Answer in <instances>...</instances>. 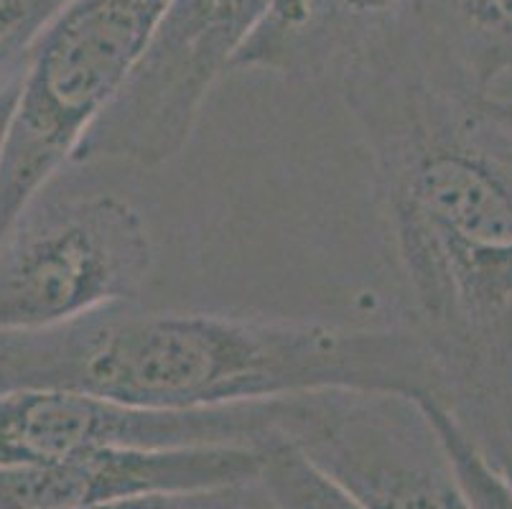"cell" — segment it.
Masks as SVG:
<instances>
[{
    "instance_id": "3957f363",
    "label": "cell",
    "mask_w": 512,
    "mask_h": 509,
    "mask_svg": "<svg viewBox=\"0 0 512 509\" xmlns=\"http://www.w3.org/2000/svg\"><path fill=\"white\" fill-rule=\"evenodd\" d=\"M166 6L169 0H67L46 23L0 143V240L123 90Z\"/></svg>"
},
{
    "instance_id": "5b68a950",
    "label": "cell",
    "mask_w": 512,
    "mask_h": 509,
    "mask_svg": "<svg viewBox=\"0 0 512 509\" xmlns=\"http://www.w3.org/2000/svg\"><path fill=\"white\" fill-rule=\"evenodd\" d=\"M276 0H169L141 62L95 120L69 166H164L189 143L204 100Z\"/></svg>"
},
{
    "instance_id": "52a82bcc",
    "label": "cell",
    "mask_w": 512,
    "mask_h": 509,
    "mask_svg": "<svg viewBox=\"0 0 512 509\" xmlns=\"http://www.w3.org/2000/svg\"><path fill=\"white\" fill-rule=\"evenodd\" d=\"M293 446L365 509H474L421 398L321 392Z\"/></svg>"
},
{
    "instance_id": "8992f818",
    "label": "cell",
    "mask_w": 512,
    "mask_h": 509,
    "mask_svg": "<svg viewBox=\"0 0 512 509\" xmlns=\"http://www.w3.org/2000/svg\"><path fill=\"white\" fill-rule=\"evenodd\" d=\"M316 395L202 410H148L90 392H0V469L79 459L107 448H207L299 443Z\"/></svg>"
},
{
    "instance_id": "ba28073f",
    "label": "cell",
    "mask_w": 512,
    "mask_h": 509,
    "mask_svg": "<svg viewBox=\"0 0 512 509\" xmlns=\"http://www.w3.org/2000/svg\"><path fill=\"white\" fill-rule=\"evenodd\" d=\"M416 62L418 0H276L232 72L276 74L342 95Z\"/></svg>"
},
{
    "instance_id": "4fadbf2b",
    "label": "cell",
    "mask_w": 512,
    "mask_h": 509,
    "mask_svg": "<svg viewBox=\"0 0 512 509\" xmlns=\"http://www.w3.org/2000/svg\"><path fill=\"white\" fill-rule=\"evenodd\" d=\"M92 509H278V504L258 474L214 487L141 494Z\"/></svg>"
},
{
    "instance_id": "9a60e30c",
    "label": "cell",
    "mask_w": 512,
    "mask_h": 509,
    "mask_svg": "<svg viewBox=\"0 0 512 509\" xmlns=\"http://www.w3.org/2000/svg\"><path fill=\"white\" fill-rule=\"evenodd\" d=\"M487 110H490V115L495 118V123L500 125L502 135L507 138V143H510V151H512V102H507V105H484Z\"/></svg>"
},
{
    "instance_id": "7a4b0ae2",
    "label": "cell",
    "mask_w": 512,
    "mask_h": 509,
    "mask_svg": "<svg viewBox=\"0 0 512 509\" xmlns=\"http://www.w3.org/2000/svg\"><path fill=\"white\" fill-rule=\"evenodd\" d=\"M74 390L148 410H202L321 392H395L444 405L411 326L138 311L0 331V392Z\"/></svg>"
},
{
    "instance_id": "6da1fadb",
    "label": "cell",
    "mask_w": 512,
    "mask_h": 509,
    "mask_svg": "<svg viewBox=\"0 0 512 509\" xmlns=\"http://www.w3.org/2000/svg\"><path fill=\"white\" fill-rule=\"evenodd\" d=\"M362 130L408 324L444 408L512 482V151L423 62L339 95Z\"/></svg>"
},
{
    "instance_id": "9c48e42d",
    "label": "cell",
    "mask_w": 512,
    "mask_h": 509,
    "mask_svg": "<svg viewBox=\"0 0 512 509\" xmlns=\"http://www.w3.org/2000/svg\"><path fill=\"white\" fill-rule=\"evenodd\" d=\"M263 448H107L79 459L0 469V509H92L156 492L258 476Z\"/></svg>"
},
{
    "instance_id": "2e32d148",
    "label": "cell",
    "mask_w": 512,
    "mask_h": 509,
    "mask_svg": "<svg viewBox=\"0 0 512 509\" xmlns=\"http://www.w3.org/2000/svg\"><path fill=\"white\" fill-rule=\"evenodd\" d=\"M18 84H21V79H18L16 84H11V87L0 95V143H3V135H6V123H8V115H11L13 102H16Z\"/></svg>"
},
{
    "instance_id": "7c38bea8",
    "label": "cell",
    "mask_w": 512,
    "mask_h": 509,
    "mask_svg": "<svg viewBox=\"0 0 512 509\" xmlns=\"http://www.w3.org/2000/svg\"><path fill=\"white\" fill-rule=\"evenodd\" d=\"M421 403L431 423L436 426V431H439L451 461H454L456 474L462 479V487L472 507L512 509V482H507L505 476L479 454V448L474 446L472 438L462 431V426L451 418V413L444 405L426 398H421Z\"/></svg>"
},
{
    "instance_id": "8fae6325",
    "label": "cell",
    "mask_w": 512,
    "mask_h": 509,
    "mask_svg": "<svg viewBox=\"0 0 512 509\" xmlns=\"http://www.w3.org/2000/svg\"><path fill=\"white\" fill-rule=\"evenodd\" d=\"M260 479L278 509H365L293 443L265 448Z\"/></svg>"
},
{
    "instance_id": "5bb4252c",
    "label": "cell",
    "mask_w": 512,
    "mask_h": 509,
    "mask_svg": "<svg viewBox=\"0 0 512 509\" xmlns=\"http://www.w3.org/2000/svg\"><path fill=\"white\" fill-rule=\"evenodd\" d=\"M67 0H0V95L21 79L46 23Z\"/></svg>"
},
{
    "instance_id": "30bf717a",
    "label": "cell",
    "mask_w": 512,
    "mask_h": 509,
    "mask_svg": "<svg viewBox=\"0 0 512 509\" xmlns=\"http://www.w3.org/2000/svg\"><path fill=\"white\" fill-rule=\"evenodd\" d=\"M426 72L482 105L512 102V0H418Z\"/></svg>"
},
{
    "instance_id": "277c9868",
    "label": "cell",
    "mask_w": 512,
    "mask_h": 509,
    "mask_svg": "<svg viewBox=\"0 0 512 509\" xmlns=\"http://www.w3.org/2000/svg\"><path fill=\"white\" fill-rule=\"evenodd\" d=\"M156 250L146 219L110 191L57 174L0 240V331H34L138 303Z\"/></svg>"
}]
</instances>
